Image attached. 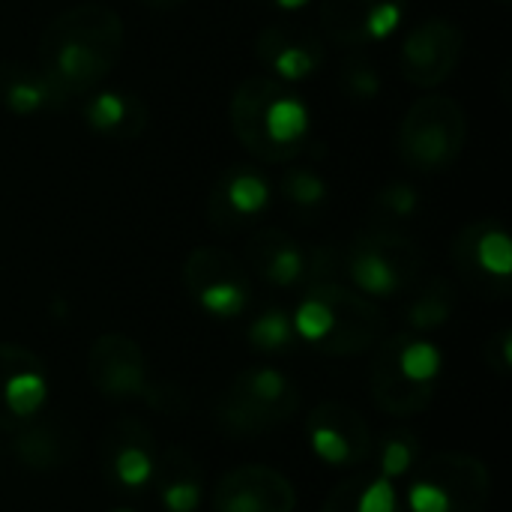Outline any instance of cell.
<instances>
[{
    "instance_id": "25",
    "label": "cell",
    "mask_w": 512,
    "mask_h": 512,
    "mask_svg": "<svg viewBox=\"0 0 512 512\" xmlns=\"http://www.w3.org/2000/svg\"><path fill=\"white\" fill-rule=\"evenodd\" d=\"M321 512H408L393 480L366 468L342 480L324 501Z\"/></svg>"
},
{
    "instance_id": "16",
    "label": "cell",
    "mask_w": 512,
    "mask_h": 512,
    "mask_svg": "<svg viewBox=\"0 0 512 512\" xmlns=\"http://www.w3.org/2000/svg\"><path fill=\"white\" fill-rule=\"evenodd\" d=\"M306 441L321 465L333 471H348L366 465L375 438L369 423L354 405L327 399L312 408L306 420Z\"/></svg>"
},
{
    "instance_id": "28",
    "label": "cell",
    "mask_w": 512,
    "mask_h": 512,
    "mask_svg": "<svg viewBox=\"0 0 512 512\" xmlns=\"http://www.w3.org/2000/svg\"><path fill=\"white\" fill-rule=\"evenodd\" d=\"M366 462L381 477L399 483V480L411 477L420 462V438L405 426H393L378 441H372V453Z\"/></svg>"
},
{
    "instance_id": "24",
    "label": "cell",
    "mask_w": 512,
    "mask_h": 512,
    "mask_svg": "<svg viewBox=\"0 0 512 512\" xmlns=\"http://www.w3.org/2000/svg\"><path fill=\"white\" fill-rule=\"evenodd\" d=\"M150 489L156 492L159 507L165 512H198L204 501L201 462L183 447L159 450V465Z\"/></svg>"
},
{
    "instance_id": "29",
    "label": "cell",
    "mask_w": 512,
    "mask_h": 512,
    "mask_svg": "<svg viewBox=\"0 0 512 512\" xmlns=\"http://www.w3.org/2000/svg\"><path fill=\"white\" fill-rule=\"evenodd\" d=\"M336 81H339V93L348 102H357V105L375 102L381 96V90H384L381 66L375 63L372 54H366V48H345Z\"/></svg>"
},
{
    "instance_id": "9",
    "label": "cell",
    "mask_w": 512,
    "mask_h": 512,
    "mask_svg": "<svg viewBox=\"0 0 512 512\" xmlns=\"http://www.w3.org/2000/svg\"><path fill=\"white\" fill-rule=\"evenodd\" d=\"M246 270L261 282L294 291L339 279V252L333 246H303L285 228H258L246 240Z\"/></svg>"
},
{
    "instance_id": "18",
    "label": "cell",
    "mask_w": 512,
    "mask_h": 512,
    "mask_svg": "<svg viewBox=\"0 0 512 512\" xmlns=\"http://www.w3.org/2000/svg\"><path fill=\"white\" fill-rule=\"evenodd\" d=\"M51 396L45 363L24 345L0 342V432H18L39 417Z\"/></svg>"
},
{
    "instance_id": "10",
    "label": "cell",
    "mask_w": 512,
    "mask_h": 512,
    "mask_svg": "<svg viewBox=\"0 0 512 512\" xmlns=\"http://www.w3.org/2000/svg\"><path fill=\"white\" fill-rule=\"evenodd\" d=\"M183 288L210 318H240L252 306L249 270L222 246H195L186 255Z\"/></svg>"
},
{
    "instance_id": "26",
    "label": "cell",
    "mask_w": 512,
    "mask_h": 512,
    "mask_svg": "<svg viewBox=\"0 0 512 512\" xmlns=\"http://www.w3.org/2000/svg\"><path fill=\"white\" fill-rule=\"evenodd\" d=\"M456 312V288L450 279L435 276L429 282H420L411 291V303L405 309V324L411 333L429 336L435 330H444Z\"/></svg>"
},
{
    "instance_id": "20",
    "label": "cell",
    "mask_w": 512,
    "mask_h": 512,
    "mask_svg": "<svg viewBox=\"0 0 512 512\" xmlns=\"http://www.w3.org/2000/svg\"><path fill=\"white\" fill-rule=\"evenodd\" d=\"M297 492L285 474L267 465H240L228 471L216 492L213 512H294Z\"/></svg>"
},
{
    "instance_id": "2",
    "label": "cell",
    "mask_w": 512,
    "mask_h": 512,
    "mask_svg": "<svg viewBox=\"0 0 512 512\" xmlns=\"http://www.w3.org/2000/svg\"><path fill=\"white\" fill-rule=\"evenodd\" d=\"M234 138L264 165L297 162L312 144V111L306 99L267 72L249 75L228 99Z\"/></svg>"
},
{
    "instance_id": "13",
    "label": "cell",
    "mask_w": 512,
    "mask_h": 512,
    "mask_svg": "<svg viewBox=\"0 0 512 512\" xmlns=\"http://www.w3.org/2000/svg\"><path fill=\"white\" fill-rule=\"evenodd\" d=\"M273 201V180L261 168L231 165L219 171V177L213 180L204 198V216L213 231L237 234L243 228L258 225L273 210Z\"/></svg>"
},
{
    "instance_id": "22",
    "label": "cell",
    "mask_w": 512,
    "mask_h": 512,
    "mask_svg": "<svg viewBox=\"0 0 512 512\" xmlns=\"http://www.w3.org/2000/svg\"><path fill=\"white\" fill-rule=\"evenodd\" d=\"M81 117L90 132L111 141H135L150 123L147 102L138 93L120 87H96L81 96Z\"/></svg>"
},
{
    "instance_id": "36",
    "label": "cell",
    "mask_w": 512,
    "mask_h": 512,
    "mask_svg": "<svg viewBox=\"0 0 512 512\" xmlns=\"http://www.w3.org/2000/svg\"><path fill=\"white\" fill-rule=\"evenodd\" d=\"M498 3H510V0H498Z\"/></svg>"
},
{
    "instance_id": "35",
    "label": "cell",
    "mask_w": 512,
    "mask_h": 512,
    "mask_svg": "<svg viewBox=\"0 0 512 512\" xmlns=\"http://www.w3.org/2000/svg\"><path fill=\"white\" fill-rule=\"evenodd\" d=\"M111 512H135V510H132V507H114Z\"/></svg>"
},
{
    "instance_id": "15",
    "label": "cell",
    "mask_w": 512,
    "mask_h": 512,
    "mask_svg": "<svg viewBox=\"0 0 512 512\" xmlns=\"http://www.w3.org/2000/svg\"><path fill=\"white\" fill-rule=\"evenodd\" d=\"M87 378L108 402H144L153 393L147 357L126 333H102L87 351Z\"/></svg>"
},
{
    "instance_id": "27",
    "label": "cell",
    "mask_w": 512,
    "mask_h": 512,
    "mask_svg": "<svg viewBox=\"0 0 512 512\" xmlns=\"http://www.w3.org/2000/svg\"><path fill=\"white\" fill-rule=\"evenodd\" d=\"M276 192L291 207V213H297L306 222L318 219L327 210V204H330V183L312 165L288 162V168L282 171V177L276 183Z\"/></svg>"
},
{
    "instance_id": "11",
    "label": "cell",
    "mask_w": 512,
    "mask_h": 512,
    "mask_svg": "<svg viewBox=\"0 0 512 512\" xmlns=\"http://www.w3.org/2000/svg\"><path fill=\"white\" fill-rule=\"evenodd\" d=\"M459 279L486 300H504L512 291V240L498 219L465 225L450 246Z\"/></svg>"
},
{
    "instance_id": "17",
    "label": "cell",
    "mask_w": 512,
    "mask_h": 512,
    "mask_svg": "<svg viewBox=\"0 0 512 512\" xmlns=\"http://www.w3.org/2000/svg\"><path fill=\"white\" fill-rule=\"evenodd\" d=\"M411 0H318V21L339 48H369L396 36Z\"/></svg>"
},
{
    "instance_id": "34",
    "label": "cell",
    "mask_w": 512,
    "mask_h": 512,
    "mask_svg": "<svg viewBox=\"0 0 512 512\" xmlns=\"http://www.w3.org/2000/svg\"><path fill=\"white\" fill-rule=\"evenodd\" d=\"M141 6H147V9H156V12H168V9H177V6H183L186 0H138Z\"/></svg>"
},
{
    "instance_id": "1",
    "label": "cell",
    "mask_w": 512,
    "mask_h": 512,
    "mask_svg": "<svg viewBox=\"0 0 512 512\" xmlns=\"http://www.w3.org/2000/svg\"><path fill=\"white\" fill-rule=\"evenodd\" d=\"M126 27L108 3L84 0L57 12L39 36V66L69 93L87 96L102 87L123 57Z\"/></svg>"
},
{
    "instance_id": "32",
    "label": "cell",
    "mask_w": 512,
    "mask_h": 512,
    "mask_svg": "<svg viewBox=\"0 0 512 512\" xmlns=\"http://www.w3.org/2000/svg\"><path fill=\"white\" fill-rule=\"evenodd\" d=\"M486 366L498 375V378H507L512 369V330L510 327H501L489 336L486 342Z\"/></svg>"
},
{
    "instance_id": "21",
    "label": "cell",
    "mask_w": 512,
    "mask_h": 512,
    "mask_svg": "<svg viewBox=\"0 0 512 512\" xmlns=\"http://www.w3.org/2000/svg\"><path fill=\"white\" fill-rule=\"evenodd\" d=\"M69 93L36 63L0 60V108L12 117L54 114L69 105Z\"/></svg>"
},
{
    "instance_id": "5",
    "label": "cell",
    "mask_w": 512,
    "mask_h": 512,
    "mask_svg": "<svg viewBox=\"0 0 512 512\" xmlns=\"http://www.w3.org/2000/svg\"><path fill=\"white\" fill-rule=\"evenodd\" d=\"M423 249L417 240L390 225H369L357 231L339 255L345 282L369 300H393L411 294L423 282Z\"/></svg>"
},
{
    "instance_id": "14",
    "label": "cell",
    "mask_w": 512,
    "mask_h": 512,
    "mask_svg": "<svg viewBox=\"0 0 512 512\" xmlns=\"http://www.w3.org/2000/svg\"><path fill=\"white\" fill-rule=\"evenodd\" d=\"M462 54H465L462 27L450 18L432 15L414 24L402 39L399 75L420 90H432L456 72Z\"/></svg>"
},
{
    "instance_id": "23",
    "label": "cell",
    "mask_w": 512,
    "mask_h": 512,
    "mask_svg": "<svg viewBox=\"0 0 512 512\" xmlns=\"http://www.w3.org/2000/svg\"><path fill=\"white\" fill-rule=\"evenodd\" d=\"M78 447L75 432L69 429V423H63L60 417H33L27 426H21L18 432H12V453L15 459L36 474H48V471H60L72 462Z\"/></svg>"
},
{
    "instance_id": "7",
    "label": "cell",
    "mask_w": 512,
    "mask_h": 512,
    "mask_svg": "<svg viewBox=\"0 0 512 512\" xmlns=\"http://www.w3.org/2000/svg\"><path fill=\"white\" fill-rule=\"evenodd\" d=\"M468 141V114L453 96L426 93L399 120V159L417 174H441L456 165Z\"/></svg>"
},
{
    "instance_id": "4",
    "label": "cell",
    "mask_w": 512,
    "mask_h": 512,
    "mask_svg": "<svg viewBox=\"0 0 512 512\" xmlns=\"http://www.w3.org/2000/svg\"><path fill=\"white\" fill-rule=\"evenodd\" d=\"M444 378L441 348L420 333L402 330L384 336L372 348L369 366V393L375 405L390 417L423 414Z\"/></svg>"
},
{
    "instance_id": "30",
    "label": "cell",
    "mask_w": 512,
    "mask_h": 512,
    "mask_svg": "<svg viewBox=\"0 0 512 512\" xmlns=\"http://www.w3.org/2000/svg\"><path fill=\"white\" fill-rule=\"evenodd\" d=\"M246 342H249L258 354H270V357L288 354V351L297 345V333H294L291 312L282 309V306H267V309H261V312L249 321V327H246Z\"/></svg>"
},
{
    "instance_id": "3",
    "label": "cell",
    "mask_w": 512,
    "mask_h": 512,
    "mask_svg": "<svg viewBox=\"0 0 512 512\" xmlns=\"http://www.w3.org/2000/svg\"><path fill=\"white\" fill-rule=\"evenodd\" d=\"M291 321L297 345L324 357H360L387 336V315L378 303L339 279L303 288Z\"/></svg>"
},
{
    "instance_id": "8",
    "label": "cell",
    "mask_w": 512,
    "mask_h": 512,
    "mask_svg": "<svg viewBox=\"0 0 512 512\" xmlns=\"http://www.w3.org/2000/svg\"><path fill=\"white\" fill-rule=\"evenodd\" d=\"M489 495L492 477L480 459L468 453H438L414 468L402 501L408 512H483Z\"/></svg>"
},
{
    "instance_id": "6",
    "label": "cell",
    "mask_w": 512,
    "mask_h": 512,
    "mask_svg": "<svg viewBox=\"0 0 512 512\" xmlns=\"http://www.w3.org/2000/svg\"><path fill=\"white\" fill-rule=\"evenodd\" d=\"M300 411V387L276 366H249L216 402V423L234 438L270 435Z\"/></svg>"
},
{
    "instance_id": "31",
    "label": "cell",
    "mask_w": 512,
    "mask_h": 512,
    "mask_svg": "<svg viewBox=\"0 0 512 512\" xmlns=\"http://www.w3.org/2000/svg\"><path fill=\"white\" fill-rule=\"evenodd\" d=\"M420 192L417 186L405 183V180H390L384 183L375 198H372V216H375V225H390V228H399L402 222L414 219L420 213Z\"/></svg>"
},
{
    "instance_id": "19",
    "label": "cell",
    "mask_w": 512,
    "mask_h": 512,
    "mask_svg": "<svg viewBox=\"0 0 512 512\" xmlns=\"http://www.w3.org/2000/svg\"><path fill=\"white\" fill-rule=\"evenodd\" d=\"M255 57L267 69V75L285 84H300L324 69L327 48L318 33L300 24L276 21L255 36Z\"/></svg>"
},
{
    "instance_id": "12",
    "label": "cell",
    "mask_w": 512,
    "mask_h": 512,
    "mask_svg": "<svg viewBox=\"0 0 512 512\" xmlns=\"http://www.w3.org/2000/svg\"><path fill=\"white\" fill-rule=\"evenodd\" d=\"M99 465H102L105 483L117 489L120 495L138 498L150 492L156 465H159V447H156L153 429L132 417L114 420L102 432Z\"/></svg>"
},
{
    "instance_id": "33",
    "label": "cell",
    "mask_w": 512,
    "mask_h": 512,
    "mask_svg": "<svg viewBox=\"0 0 512 512\" xmlns=\"http://www.w3.org/2000/svg\"><path fill=\"white\" fill-rule=\"evenodd\" d=\"M258 6H267V9H276V12H300L306 6H312L315 0H255Z\"/></svg>"
}]
</instances>
